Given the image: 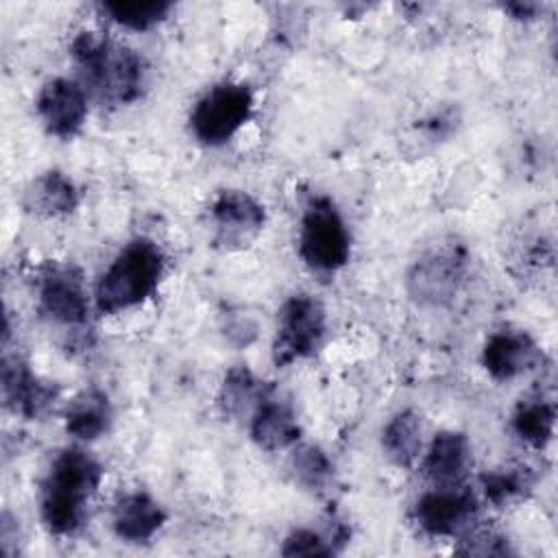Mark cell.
<instances>
[{
    "mask_svg": "<svg viewBox=\"0 0 558 558\" xmlns=\"http://www.w3.org/2000/svg\"><path fill=\"white\" fill-rule=\"evenodd\" d=\"M462 543L464 545L458 549L460 554H471V556H510V554H514V549L510 547V541L493 530H482V532L469 530L464 534Z\"/></svg>",
    "mask_w": 558,
    "mask_h": 558,
    "instance_id": "484cf974",
    "label": "cell"
},
{
    "mask_svg": "<svg viewBox=\"0 0 558 558\" xmlns=\"http://www.w3.org/2000/svg\"><path fill=\"white\" fill-rule=\"evenodd\" d=\"M477 512V495L466 484H456L434 486L423 493L412 508V519L427 536L453 538L471 530Z\"/></svg>",
    "mask_w": 558,
    "mask_h": 558,
    "instance_id": "ba28073f",
    "label": "cell"
},
{
    "mask_svg": "<svg viewBox=\"0 0 558 558\" xmlns=\"http://www.w3.org/2000/svg\"><path fill=\"white\" fill-rule=\"evenodd\" d=\"M37 303L39 312L59 325H85L89 299L83 270L70 262L46 264L37 277Z\"/></svg>",
    "mask_w": 558,
    "mask_h": 558,
    "instance_id": "9c48e42d",
    "label": "cell"
},
{
    "mask_svg": "<svg viewBox=\"0 0 558 558\" xmlns=\"http://www.w3.org/2000/svg\"><path fill=\"white\" fill-rule=\"evenodd\" d=\"M423 425L414 410L397 412L381 429V449L386 458L401 466L412 469L423 449Z\"/></svg>",
    "mask_w": 558,
    "mask_h": 558,
    "instance_id": "d6986e66",
    "label": "cell"
},
{
    "mask_svg": "<svg viewBox=\"0 0 558 558\" xmlns=\"http://www.w3.org/2000/svg\"><path fill=\"white\" fill-rule=\"evenodd\" d=\"M290 471L303 488L316 495L327 493L333 482V464L318 445H294L290 456Z\"/></svg>",
    "mask_w": 558,
    "mask_h": 558,
    "instance_id": "cb8c5ba5",
    "label": "cell"
},
{
    "mask_svg": "<svg viewBox=\"0 0 558 558\" xmlns=\"http://www.w3.org/2000/svg\"><path fill=\"white\" fill-rule=\"evenodd\" d=\"M471 462L473 456L466 434L445 429L432 438L423 456L421 471L434 486H456L464 484Z\"/></svg>",
    "mask_w": 558,
    "mask_h": 558,
    "instance_id": "9a60e30c",
    "label": "cell"
},
{
    "mask_svg": "<svg viewBox=\"0 0 558 558\" xmlns=\"http://www.w3.org/2000/svg\"><path fill=\"white\" fill-rule=\"evenodd\" d=\"M543 353L525 331H495L482 349V364L495 381H510L538 366Z\"/></svg>",
    "mask_w": 558,
    "mask_h": 558,
    "instance_id": "4fadbf2b",
    "label": "cell"
},
{
    "mask_svg": "<svg viewBox=\"0 0 558 558\" xmlns=\"http://www.w3.org/2000/svg\"><path fill=\"white\" fill-rule=\"evenodd\" d=\"M70 54L83 74L87 87L105 102H135L146 87V61L133 48L120 46L96 31H81Z\"/></svg>",
    "mask_w": 558,
    "mask_h": 558,
    "instance_id": "7a4b0ae2",
    "label": "cell"
},
{
    "mask_svg": "<svg viewBox=\"0 0 558 558\" xmlns=\"http://www.w3.org/2000/svg\"><path fill=\"white\" fill-rule=\"evenodd\" d=\"M166 257L155 240L133 238L113 257L96 286V310L118 314L144 303L159 286Z\"/></svg>",
    "mask_w": 558,
    "mask_h": 558,
    "instance_id": "3957f363",
    "label": "cell"
},
{
    "mask_svg": "<svg viewBox=\"0 0 558 558\" xmlns=\"http://www.w3.org/2000/svg\"><path fill=\"white\" fill-rule=\"evenodd\" d=\"M209 222L214 227V244L225 251H242L251 246L266 225V211L244 190H222L209 205Z\"/></svg>",
    "mask_w": 558,
    "mask_h": 558,
    "instance_id": "30bf717a",
    "label": "cell"
},
{
    "mask_svg": "<svg viewBox=\"0 0 558 558\" xmlns=\"http://www.w3.org/2000/svg\"><path fill=\"white\" fill-rule=\"evenodd\" d=\"M299 255L312 270L325 275L340 270L351 257V235L344 218L325 194L312 196L303 209Z\"/></svg>",
    "mask_w": 558,
    "mask_h": 558,
    "instance_id": "277c9868",
    "label": "cell"
},
{
    "mask_svg": "<svg viewBox=\"0 0 558 558\" xmlns=\"http://www.w3.org/2000/svg\"><path fill=\"white\" fill-rule=\"evenodd\" d=\"M248 432L253 442L264 451H281L294 447L301 438V425L290 401L275 395V388L266 392V397L251 414Z\"/></svg>",
    "mask_w": 558,
    "mask_h": 558,
    "instance_id": "5bb4252c",
    "label": "cell"
},
{
    "mask_svg": "<svg viewBox=\"0 0 558 558\" xmlns=\"http://www.w3.org/2000/svg\"><path fill=\"white\" fill-rule=\"evenodd\" d=\"M166 523V510L146 490H131L118 497L111 525L124 543H148Z\"/></svg>",
    "mask_w": 558,
    "mask_h": 558,
    "instance_id": "2e32d148",
    "label": "cell"
},
{
    "mask_svg": "<svg viewBox=\"0 0 558 558\" xmlns=\"http://www.w3.org/2000/svg\"><path fill=\"white\" fill-rule=\"evenodd\" d=\"M78 201H81V194L74 181L61 170H46L37 174L26 185L24 198H22L26 211L44 218L72 214Z\"/></svg>",
    "mask_w": 558,
    "mask_h": 558,
    "instance_id": "e0dca14e",
    "label": "cell"
},
{
    "mask_svg": "<svg viewBox=\"0 0 558 558\" xmlns=\"http://www.w3.org/2000/svg\"><path fill=\"white\" fill-rule=\"evenodd\" d=\"M554 425H556L554 401L541 395L523 397L512 412L514 434L534 449H543L551 440Z\"/></svg>",
    "mask_w": 558,
    "mask_h": 558,
    "instance_id": "44dd1931",
    "label": "cell"
},
{
    "mask_svg": "<svg viewBox=\"0 0 558 558\" xmlns=\"http://www.w3.org/2000/svg\"><path fill=\"white\" fill-rule=\"evenodd\" d=\"M172 7L170 0H113L102 2L100 11L129 31H148L163 22Z\"/></svg>",
    "mask_w": 558,
    "mask_h": 558,
    "instance_id": "d4e9b609",
    "label": "cell"
},
{
    "mask_svg": "<svg viewBox=\"0 0 558 558\" xmlns=\"http://www.w3.org/2000/svg\"><path fill=\"white\" fill-rule=\"evenodd\" d=\"M35 109L44 129L50 135L59 140H70L85 124L87 96L81 83L65 76H54L41 85Z\"/></svg>",
    "mask_w": 558,
    "mask_h": 558,
    "instance_id": "8fae6325",
    "label": "cell"
},
{
    "mask_svg": "<svg viewBox=\"0 0 558 558\" xmlns=\"http://www.w3.org/2000/svg\"><path fill=\"white\" fill-rule=\"evenodd\" d=\"M469 270V253L458 242L425 251L408 270V292L418 305H447L460 292Z\"/></svg>",
    "mask_w": 558,
    "mask_h": 558,
    "instance_id": "8992f818",
    "label": "cell"
},
{
    "mask_svg": "<svg viewBox=\"0 0 558 558\" xmlns=\"http://www.w3.org/2000/svg\"><path fill=\"white\" fill-rule=\"evenodd\" d=\"M100 480L102 466L89 451L78 447L59 451L39 486V514L46 530L54 536L76 534Z\"/></svg>",
    "mask_w": 558,
    "mask_h": 558,
    "instance_id": "6da1fadb",
    "label": "cell"
},
{
    "mask_svg": "<svg viewBox=\"0 0 558 558\" xmlns=\"http://www.w3.org/2000/svg\"><path fill=\"white\" fill-rule=\"evenodd\" d=\"M270 388L272 386L259 381L251 368L233 366L227 371L220 384L218 405L229 418H251Z\"/></svg>",
    "mask_w": 558,
    "mask_h": 558,
    "instance_id": "ffe728a7",
    "label": "cell"
},
{
    "mask_svg": "<svg viewBox=\"0 0 558 558\" xmlns=\"http://www.w3.org/2000/svg\"><path fill=\"white\" fill-rule=\"evenodd\" d=\"M0 386L4 405L28 421L46 416L59 397V388L50 381L39 379L31 371V366L22 362L17 355H4Z\"/></svg>",
    "mask_w": 558,
    "mask_h": 558,
    "instance_id": "7c38bea8",
    "label": "cell"
},
{
    "mask_svg": "<svg viewBox=\"0 0 558 558\" xmlns=\"http://www.w3.org/2000/svg\"><path fill=\"white\" fill-rule=\"evenodd\" d=\"M349 538H351L349 525L338 517H331L325 530H312V527L292 530L283 538L281 554L283 556H331L342 551Z\"/></svg>",
    "mask_w": 558,
    "mask_h": 558,
    "instance_id": "7402d4cb",
    "label": "cell"
},
{
    "mask_svg": "<svg viewBox=\"0 0 558 558\" xmlns=\"http://www.w3.org/2000/svg\"><path fill=\"white\" fill-rule=\"evenodd\" d=\"M327 312L325 305L312 294H292L279 310L277 333L272 340V362L290 366L312 355L325 336Z\"/></svg>",
    "mask_w": 558,
    "mask_h": 558,
    "instance_id": "52a82bcc",
    "label": "cell"
},
{
    "mask_svg": "<svg viewBox=\"0 0 558 558\" xmlns=\"http://www.w3.org/2000/svg\"><path fill=\"white\" fill-rule=\"evenodd\" d=\"M538 4L536 2H510V4H504V11L510 13L514 20H534L536 13H538Z\"/></svg>",
    "mask_w": 558,
    "mask_h": 558,
    "instance_id": "4316f807",
    "label": "cell"
},
{
    "mask_svg": "<svg viewBox=\"0 0 558 558\" xmlns=\"http://www.w3.org/2000/svg\"><path fill=\"white\" fill-rule=\"evenodd\" d=\"M253 107L255 98L246 83H216L190 111V131L205 146H222L248 122Z\"/></svg>",
    "mask_w": 558,
    "mask_h": 558,
    "instance_id": "5b68a950",
    "label": "cell"
},
{
    "mask_svg": "<svg viewBox=\"0 0 558 558\" xmlns=\"http://www.w3.org/2000/svg\"><path fill=\"white\" fill-rule=\"evenodd\" d=\"M534 484H536V475L525 464L493 469L482 475L484 497L495 508H506L525 499L532 493Z\"/></svg>",
    "mask_w": 558,
    "mask_h": 558,
    "instance_id": "603a6c76",
    "label": "cell"
},
{
    "mask_svg": "<svg viewBox=\"0 0 558 558\" xmlns=\"http://www.w3.org/2000/svg\"><path fill=\"white\" fill-rule=\"evenodd\" d=\"M113 418L109 395L89 386L74 395L65 408V432L78 440H96L107 434Z\"/></svg>",
    "mask_w": 558,
    "mask_h": 558,
    "instance_id": "ac0fdd59",
    "label": "cell"
}]
</instances>
